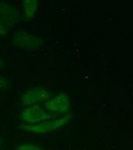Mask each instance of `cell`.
<instances>
[{
	"label": "cell",
	"instance_id": "1",
	"mask_svg": "<svg viewBox=\"0 0 133 150\" xmlns=\"http://www.w3.org/2000/svg\"><path fill=\"white\" fill-rule=\"evenodd\" d=\"M12 43L14 46L21 49H37L43 44L41 38L23 30H17L13 33Z\"/></svg>",
	"mask_w": 133,
	"mask_h": 150
},
{
	"label": "cell",
	"instance_id": "2",
	"mask_svg": "<svg viewBox=\"0 0 133 150\" xmlns=\"http://www.w3.org/2000/svg\"><path fill=\"white\" fill-rule=\"evenodd\" d=\"M70 116L65 115L64 117H61L59 119L54 120H44V121L38 123L35 125H28V124H22V127L24 129L28 130L30 132L37 133V134H47V133L53 132L55 130L61 128L63 125L69 120Z\"/></svg>",
	"mask_w": 133,
	"mask_h": 150
},
{
	"label": "cell",
	"instance_id": "3",
	"mask_svg": "<svg viewBox=\"0 0 133 150\" xmlns=\"http://www.w3.org/2000/svg\"><path fill=\"white\" fill-rule=\"evenodd\" d=\"M21 117L23 121H25L28 125H35L44 120H49L50 118H52V115L47 113L40 105L35 104L24 107L21 112Z\"/></svg>",
	"mask_w": 133,
	"mask_h": 150
},
{
	"label": "cell",
	"instance_id": "4",
	"mask_svg": "<svg viewBox=\"0 0 133 150\" xmlns=\"http://www.w3.org/2000/svg\"><path fill=\"white\" fill-rule=\"evenodd\" d=\"M50 98V93L41 86H36L25 91L21 96V103L24 106H32L37 102L46 101Z\"/></svg>",
	"mask_w": 133,
	"mask_h": 150
},
{
	"label": "cell",
	"instance_id": "5",
	"mask_svg": "<svg viewBox=\"0 0 133 150\" xmlns=\"http://www.w3.org/2000/svg\"><path fill=\"white\" fill-rule=\"evenodd\" d=\"M43 106L52 113H61L64 114L68 111L69 108V99L66 93H60L50 100L43 102Z\"/></svg>",
	"mask_w": 133,
	"mask_h": 150
},
{
	"label": "cell",
	"instance_id": "6",
	"mask_svg": "<svg viewBox=\"0 0 133 150\" xmlns=\"http://www.w3.org/2000/svg\"><path fill=\"white\" fill-rule=\"evenodd\" d=\"M0 18L9 28L14 26L20 20L21 16L19 11L8 3L0 1Z\"/></svg>",
	"mask_w": 133,
	"mask_h": 150
},
{
	"label": "cell",
	"instance_id": "7",
	"mask_svg": "<svg viewBox=\"0 0 133 150\" xmlns=\"http://www.w3.org/2000/svg\"><path fill=\"white\" fill-rule=\"evenodd\" d=\"M38 5H39V3L36 0H24L22 6L26 17L32 18L35 15L36 11H37Z\"/></svg>",
	"mask_w": 133,
	"mask_h": 150
},
{
	"label": "cell",
	"instance_id": "8",
	"mask_svg": "<svg viewBox=\"0 0 133 150\" xmlns=\"http://www.w3.org/2000/svg\"><path fill=\"white\" fill-rule=\"evenodd\" d=\"M17 150H43L34 144H22L17 147Z\"/></svg>",
	"mask_w": 133,
	"mask_h": 150
},
{
	"label": "cell",
	"instance_id": "9",
	"mask_svg": "<svg viewBox=\"0 0 133 150\" xmlns=\"http://www.w3.org/2000/svg\"><path fill=\"white\" fill-rule=\"evenodd\" d=\"M8 30H9V27L2 21V19L0 18V36L6 35Z\"/></svg>",
	"mask_w": 133,
	"mask_h": 150
},
{
	"label": "cell",
	"instance_id": "10",
	"mask_svg": "<svg viewBox=\"0 0 133 150\" xmlns=\"http://www.w3.org/2000/svg\"><path fill=\"white\" fill-rule=\"evenodd\" d=\"M7 87V81L4 77L0 76V89H5Z\"/></svg>",
	"mask_w": 133,
	"mask_h": 150
},
{
	"label": "cell",
	"instance_id": "11",
	"mask_svg": "<svg viewBox=\"0 0 133 150\" xmlns=\"http://www.w3.org/2000/svg\"><path fill=\"white\" fill-rule=\"evenodd\" d=\"M2 65H3V62H2V61H1V60H0V67H1V66H2Z\"/></svg>",
	"mask_w": 133,
	"mask_h": 150
}]
</instances>
